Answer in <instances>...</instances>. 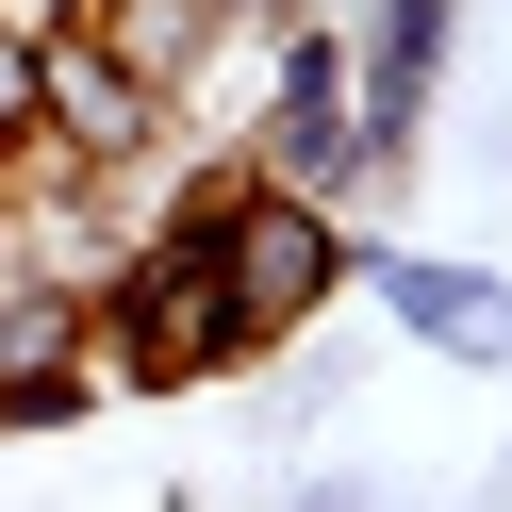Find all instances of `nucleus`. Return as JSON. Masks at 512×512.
Instances as JSON below:
<instances>
[{"label":"nucleus","mask_w":512,"mask_h":512,"mask_svg":"<svg viewBox=\"0 0 512 512\" xmlns=\"http://www.w3.org/2000/svg\"><path fill=\"white\" fill-rule=\"evenodd\" d=\"M347 281H364L413 347H446V364H512V281L446 265V248H347Z\"/></svg>","instance_id":"obj_4"},{"label":"nucleus","mask_w":512,"mask_h":512,"mask_svg":"<svg viewBox=\"0 0 512 512\" xmlns=\"http://www.w3.org/2000/svg\"><path fill=\"white\" fill-rule=\"evenodd\" d=\"M232 166L281 182V199L364 182V116H347V34H331V17H281V50H265V133H248Z\"/></svg>","instance_id":"obj_2"},{"label":"nucleus","mask_w":512,"mask_h":512,"mask_svg":"<svg viewBox=\"0 0 512 512\" xmlns=\"http://www.w3.org/2000/svg\"><path fill=\"white\" fill-rule=\"evenodd\" d=\"M17 182H34V34L0 17V199H17Z\"/></svg>","instance_id":"obj_6"},{"label":"nucleus","mask_w":512,"mask_h":512,"mask_svg":"<svg viewBox=\"0 0 512 512\" xmlns=\"http://www.w3.org/2000/svg\"><path fill=\"white\" fill-rule=\"evenodd\" d=\"M232 17H248V0H83L100 67H133V83H149L166 116H182V83H199L215 50H232Z\"/></svg>","instance_id":"obj_5"},{"label":"nucleus","mask_w":512,"mask_h":512,"mask_svg":"<svg viewBox=\"0 0 512 512\" xmlns=\"http://www.w3.org/2000/svg\"><path fill=\"white\" fill-rule=\"evenodd\" d=\"M446 17H463V0H364V34H347V116H364V166H413L430 83H446Z\"/></svg>","instance_id":"obj_3"},{"label":"nucleus","mask_w":512,"mask_h":512,"mask_svg":"<svg viewBox=\"0 0 512 512\" xmlns=\"http://www.w3.org/2000/svg\"><path fill=\"white\" fill-rule=\"evenodd\" d=\"M166 232H199V248H215L248 364H265V347H298L314 314L347 298V232H331V199H281V182H248V166H199V182L166 199Z\"/></svg>","instance_id":"obj_1"}]
</instances>
